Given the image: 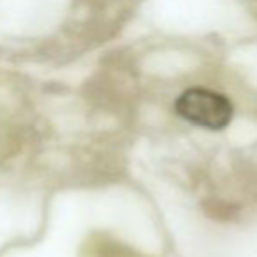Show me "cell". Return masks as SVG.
<instances>
[{
  "label": "cell",
  "instance_id": "6da1fadb",
  "mask_svg": "<svg viewBox=\"0 0 257 257\" xmlns=\"http://www.w3.org/2000/svg\"><path fill=\"white\" fill-rule=\"evenodd\" d=\"M175 109L183 120L208 131L225 128L232 120L231 100L208 88L185 90L176 100Z\"/></svg>",
  "mask_w": 257,
  "mask_h": 257
}]
</instances>
